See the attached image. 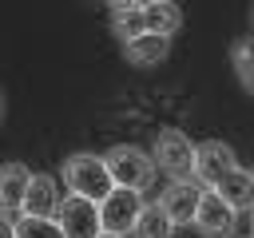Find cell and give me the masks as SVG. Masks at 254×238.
Listing matches in <instances>:
<instances>
[{
	"label": "cell",
	"instance_id": "ffe728a7",
	"mask_svg": "<svg viewBox=\"0 0 254 238\" xmlns=\"http://www.w3.org/2000/svg\"><path fill=\"white\" fill-rule=\"evenodd\" d=\"M99 238H111V234H99Z\"/></svg>",
	"mask_w": 254,
	"mask_h": 238
},
{
	"label": "cell",
	"instance_id": "7a4b0ae2",
	"mask_svg": "<svg viewBox=\"0 0 254 238\" xmlns=\"http://www.w3.org/2000/svg\"><path fill=\"white\" fill-rule=\"evenodd\" d=\"M103 167H107L111 182L123 186V190H143V186H151V178H155V159H151L143 147H127V143L111 147V151L103 155Z\"/></svg>",
	"mask_w": 254,
	"mask_h": 238
},
{
	"label": "cell",
	"instance_id": "ba28073f",
	"mask_svg": "<svg viewBox=\"0 0 254 238\" xmlns=\"http://www.w3.org/2000/svg\"><path fill=\"white\" fill-rule=\"evenodd\" d=\"M56 206H60L56 178L52 175H32V182L24 190V202H20V218H56Z\"/></svg>",
	"mask_w": 254,
	"mask_h": 238
},
{
	"label": "cell",
	"instance_id": "9c48e42d",
	"mask_svg": "<svg viewBox=\"0 0 254 238\" xmlns=\"http://www.w3.org/2000/svg\"><path fill=\"white\" fill-rule=\"evenodd\" d=\"M198 194H202V186H198L194 178H183V182H171V186L163 190V198H159V206H163V214L171 218V226H175V222H190V218H194V206H198Z\"/></svg>",
	"mask_w": 254,
	"mask_h": 238
},
{
	"label": "cell",
	"instance_id": "5bb4252c",
	"mask_svg": "<svg viewBox=\"0 0 254 238\" xmlns=\"http://www.w3.org/2000/svg\"><path fill=\"white\" fill-rule=\"evenodd\" d=\"M111 28L127 40L135 36H147V24H143V4H111Z\"/></svg>",
	"mask_w": 254,
	"mask_h": 238
},
{
	"label": "cell",
	"instance_id": "d6986e66",
	"mask_svg": "<svg viewBox=\"0 0 254 238\" xmlns=\"http://www.w3.org/2000/svg\"><path fill=\"white\" fill-rule=\"evenodd\" d=\"M0 115H4V95H0Z\"/></svg>",
	"mask_w": 254,
	"mask_h": 238
},
{
	"label": "cell",
	"instance_id": "8fae6325",
	"mask_svg": "<svg viewBox=\"0 0 254 238\" xmlns=\"http://www.w3.org/2000/svg\"><path fill=\"white\" fill-rule=\"evenodd\" d=\"M28 182H32V171H28L24 163H4V167H0V214L20 210Z\"/></svg>",
	"mask_w": 254,
	"mask_h": 238
},
{
	"label": "cell",
	"instance_id": "277c9868",
	"mask_svg": "<svg viewBox=\"0 0 254 238\" xmlns=\"http://www.w3.org/2000/svg\"><path fill=\"white\" fill-rule=\"evenodd\" d=\"M139 210H143V194H139V190L115 186V190L99 202V230L111 234V238H123L127 230H135Z\"/></svg>",
	"mask_w": 254,
	"mask_h": 238
},
{
	"label": "cell",
	"instance_id": "8992f818",
	"mask_svg": "<svg viewBox=\"0 0 254 238\" xmlns=\"http://www.w3.org/2000/svg\"><path fill=\"white\" fill-rule=\"evenodd\" d=\"M238 167V159H234V151L226 147V143H218V139H206V143H198L194 147V182L198 186H214L222 175H230Z\"/></svg>",
	"mask_w": 254,
	"mask_h": 238
},
{
	"label": "cell",
	"instance_id": "30bf717a",
	"mask_svg": "<svg viewBox=\"0 0 254 238\" xmlns=\"http://www.w3.org/2000/svg\"><path fill=\"white\" fill-rule=\"evenodd\" d=\"M210 190H214V194H218V198H222L234 214L254 206V175H250V171H242V167H234L230 175H222Z\"/></svg>",
	"mask_w": 254,
	"mask_h": 238
},
{
	"label": "cell",
	"instance_id": "9a60e30c",
	"mask_svg": "<svg viewBox=\"0 0 254 238\" xmlns=\"http://www.w3.org/2000/svg\"><path fill=\"white\" fill-rule=\"evenodd\" d=\"M135 238H171V218L163 214L159 202H143L139 218H135Z\"/></svg>",
	"mask_w": 254,
	"mask_h": 238
},
{
	"label": "cell",
	"instance_id": "6da1fadb",
	"mask_svg": "<svg viewBox=\"0 0 254 238\" xmlns=\"http://www.w3.org/2000/svg\"><path fill=\"white\" fill-rule=\"evenodd\" d=\"M64 182H67L71 194H79V198H87L95 206L115 190V182H111V175L103 167V155H91V151H75L64 163Z\"/></svg>",
	"mask_w": 254,
	"mask_h": 238
},
{
	"label": "cell",
	"instance_id": "4fadbf2b",
	"mask_svg": "<svg viewBox=\"0 0 254 238\" xmlns=\"http://www.w3.org/2000/svg\"><path fill=\"white\" fill-rule=\"evenodd\" d=\"M143 24H147L151 36H167L171 40V32H179V24H183V12L175 4L155 0V4H143Z\"/></svg>",
	"mask_w": 254,
	"mask_h": 238
},
{
	"label": "cell",
	"instance_id": "44dd1931",
	"mask_svg": "<svg viewBox=\"0 0 254 238\" xmlns=\"http://www.w3.org/2000/svg\"><path fill=\"white\" fill-rule=\"evenodd\" d=\"M250 214H254V206H250ZM250 238H254V234H250Z\"/></svg>",
	"mask_w": 254,
	"mask_h": 238
},
{
	"label": "cell",
	"instance_id": "3957f363",
	"mask_svg": "<svg viewBox=\"0 0 254 238\" xmlns=\"http://www.w3.org/2000/svg\"><path fill=\"white\" fill-rule=\"evenodd\" d=\"M175 182H183V178H194L190 171H194V143L179 131V127H163L159 135H155V155H151Z\"/></svg>",
	"mask_w": 254,
	"mask_h": 238
},
{
	"label": "cell",
	"instance_id": "2e32d148",
	"mask_svg": "<svg viewBox=\"0 0 254 238\" xmlns=\"http://www.w3.org/2000/svg\"><path fill=\"white\" fill-rule=\"evenodd\" d=\"M230 63H234V71H238V83H242L246 91H254V40H250V36L234 40Z\"/></svg>",
	"mask_w": 254,
	"mask_h": 238
},
{
	"label": "cell",
	"instance_id": "7c38bea8",
	"mask_svg": "<svg viewBox=\"0 0 254 238\" xmlns=\"http://www.w3.org/2000/svg\"><path fill=\"white\" fill-rule=\"evenodd\" d=\"M123 52H127V60L135 63V67H151V63H159V60H167V52H171V40L167 36H135V40H127L123 44Z\"/></svg>",
	"mask_w": 254,
	"mask_h": 238
},
{
	"label": "cell",
	"instance_id": "ac0fdd59",
	"mask_svg": "<svg viewBox=\"0 0 254 238\" xmlns=\"http://www.w3.org/2000/svg\"><path fill=\"white\" fill-rule=\"evenodd\" d=\"M0 238H16V218L12 214H0Z\"/></svg>",
	"mask_w": 254,
	"mask_h": 238
},
{
	"label": "cell",
	"instance_id": "52a82bcc",
	"mask_svg": "<svg viewBox=\"0 0 254 238\" xmlns=\"http://www.w3.org/2000/svg\"><path fill=\"white\" fill-rule=\"evenodd\" d=\"M190 222H194L206 238H230L234 226H238V222H234V210H230L214 190H202V194H198V206H194V218H190Z\"/></svg>",
	"mask_w": 254,
	"mask_h": 238
},
{
	"label": "cell",
	"instance_id": "e0dca14e",
	"mask_svg": "<svg viewBox=\"0 0 254 238\" xmlns=\"http://www.w3.org/2000/svg\"><path fill=\"white\" fill-rule=\"evenodd\" d=\"M16 238H64L52 218H16Z\"/></svg>",
	"mask_w": 254,
	"mask_h": 238
},
{
	"label": "cell",
	"instance_id": "5b68a950",
	"mask_svg": "<svg viewBox=\"0 0 254 238\" xmlns=\"http://www.w3.org/2000/svg\"><path fill=\"white\" fill-rule=\"evenodd\" d=\"M56 226L64 230V238H99V206L79 198V194H67L60 198L56 206Z\"/></svg>",
	"mask_w": 254,
	"mask_h": 238
}]
</instances>
